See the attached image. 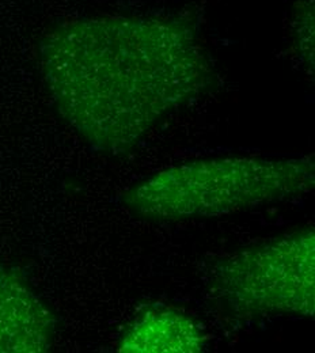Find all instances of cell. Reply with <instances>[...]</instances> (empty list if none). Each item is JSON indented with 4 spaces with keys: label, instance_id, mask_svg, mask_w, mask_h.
<instances>
[{
    "label": "cell",
    "instance_id": "cell-1",
    "mask_svg": "<svg viewBox=\"0 0 315 353\" xmlns=\"http://www.w3.org/2000/svg\"><path fill=\"white\" fill-rule=\"evenodd\" d=\"M46 85L64 120L91 145L127 152L212 79L196 30L166 17L65 23L41 44Z\"/></svg>",
    "mask_w": 315,
    "mask_h": 353
},
{
    "label": "cell",
    "instance_id": "cell-2",
    "mask_svg": "<svg viewBox=\"0 0 315 353\" xmlns=\"http://www.w3.org/2000/svg\"><path fill=\"white\" fill-rule=\"evenodd\" d=\"M314 185L310 157L203 159L141 181L125 194L124 204L147 221H189L296 199Z\"/></svg>",
    "mask_w": 315,
    "mask_h": 353
},
{
    "label": "cell",
    "instance_id": "cell-3",
    "mask_svg": "<svg viewBox=\"0 0 315 353\" xmlns=\"http://www.w3.org/2000/svg\"><path fill=\"white\" fill-rule=\"evenodd\" d=\"M210 291L241 316L315 311V232L305 228L236 250L212 266Z\"/></svg>",
    "mask_w": 315,
    "mask_h": 353
},
{
    "label": "cell",
    "instance_id": "cell-4",
    "mask_svg": "<svg viewBox=\"0 0 315 353\" xmlns=\"http://www.w3.org/2000/svg\"><path fill=\"white\" fill-rule=\"evenodd\" d=\"M54 318L26 280L0 265V353L46 352Z\"/></svg>",
    "mask_w": 315,
    "mask_h": 353
},
{
    "label": "cell",
    "instance_id": "cell-5",
    "mask_svg": "<svg viewBox=\"0 0 315 353\" xmlns=\"http://www.w3.org/2000/svg\"><path fill=\"white\" fill-rule=\"evenodd\" d=\"M207 347L201 326L186 314L166 307L140 312L125 327L117 351L123 353H200Z\"/></svg>",
    "mask_w": 315,
    "mask_h": 353
},
{
    "label": "cell",
    "instance_id": "cell-6",
    "mask_svg": "<svg viewBox=\"0 0 315 353\" xmlns=\"http://www.w3.org/2000/svg\"><path fill=\"white\" fill-rule=\"evenodd\" d=\"M314 8L313 1H306L305 10L299 11L295 18L296 23V43L301 48L306 63L314 65Z\"/></svg>",
    "mask_w": 315,
    "mask_h": 353
}]
</instances>
